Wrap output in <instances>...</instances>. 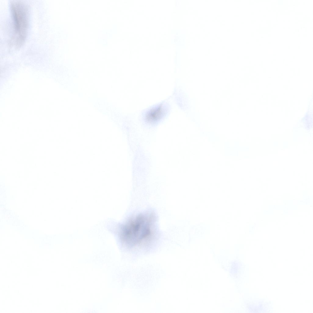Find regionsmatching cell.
Returning <instances> with one entry per match:
<instances>
[{
	"mask_svg": "<svg viewBox=\"0 0 313 313\" xmlns=\"http://www.w3.org/2000/svg\"><path fill=\"white\" fill-rule=\"evenodd\" d=\"M156 217L151 212L138 214L121 226L120 236L123 243L130 248L149 243L156 232Z\"/></svg>",
	"mask_w": 313,
	"mask_h": 313,
	"instance_id": "1",
	"label": "cell"
},
{
	"mask_svg": "<svg viewBox=\"0 0 313 313\" xmlns=\"http://www.w3.org/2000/svg\"><path fill=\"white\" fill-rule=\"evenodd\" d=\"M14 30L12 40L15 46H21L26 39L29 24L28 9L24 2L14 1L10 3Z\"/></svg>",
	"mask_w": 313,
	"mask_h": 313,
	"instance_id": "2",
	"label": "cell"
},
{
	"mask_svg": "<svg viewBox=\"0 0 313 313\" xmlns=\"http://www.w3.org/2000/svg\"><path fill=\"white\" fill-rule=\"evenodd\" d=\"M164 108L163 106L160 105L153 109L148 112L146 119L151 122L157 121L163 116L165 112Z\"/></svg>",
	"mask_w": 313,
	"mask_h": 313,
	"instance_id": "3",
	"label": "cell"
}]
</instances>
